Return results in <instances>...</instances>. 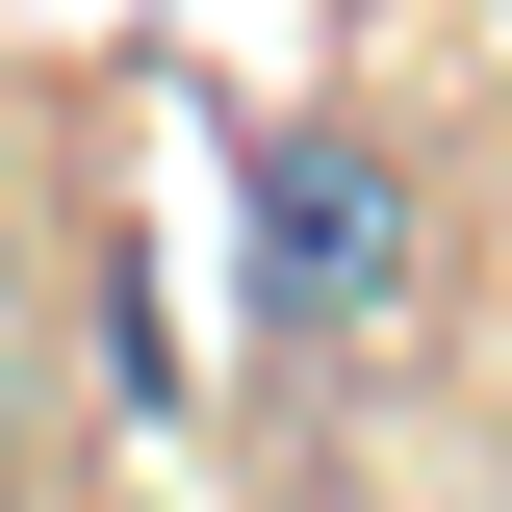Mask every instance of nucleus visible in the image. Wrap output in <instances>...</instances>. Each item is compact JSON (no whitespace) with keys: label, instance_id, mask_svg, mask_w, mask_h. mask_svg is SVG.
Returning a JSON list of instances; mask_svg holds the SVG:
<instances>
[{"label":"nucleus","instance_id":"nucleus-1","mask_svg":"<svg viewBox=\"0 0 512 512\" xmlns=\"http://www.w3.org/2000/svg\"><path fill=\"white\" fill-rule=\"evenodd\" d=\"M256 308L282 333H384L410 308V154H384V128H256Z\"/></svg>","mask_w":512,"mask_h":512}]
</instances>
